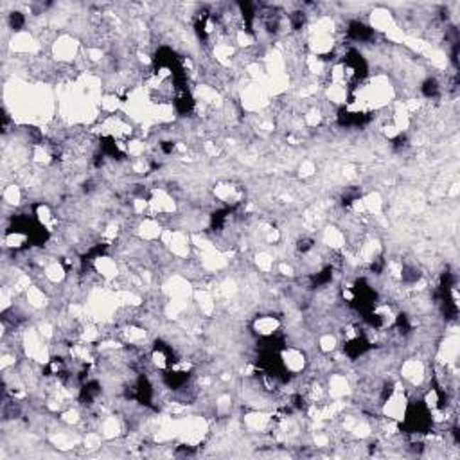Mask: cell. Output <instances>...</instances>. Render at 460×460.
<instances>
[{
    "label": "cell",
    "instance_id": "obj_2",
    "mask_svg": "<svg viewBox=\"0 0 460 460\" xmlns=\"http://www.w3.org/2000/svg\"><path fill=\"white\" fill-rule=\"evenodd\" d=\"M282 327V320L279 316H275L274 313H264L259 315L252 320L250 329L255 336H259V340H268L274 338Z\"/></svg>",
    "mask_w": 460,
    "mask_h": 460
},
{
    "label": "cell",
    "instance_id": "obj_3",
    "mask_svg": "<svg viewBox=\"0 0 460 460\" xmlns=\"http://www.w3.org/2000/svg\"><path fill=\"white\" fill-rule=\"evenodd\" d=\"M315 173H316V166L315 162H311V160H304V162L299 166V176H301V178H311Z\"/></svg>",
    "mask_w": 460,
    "mask_h": 460
},
{
    "label": "cell",
    "instance_id": "obj_1",
    "mask_svg": "<svg viewBox=\"0 0 460 460\" xmlns=\"http://www.w3.org/2000/svg\"><path fill=\"white\" fill-rule=\"evenodd\" d=\"M279 360L284 369L286 376L299 378L306 373L309 363V356L304 349L297 346H284L279 351Z\"/></svg>",
    "mask_w": 460,
    "mask_h": 460
}]
</instances>
